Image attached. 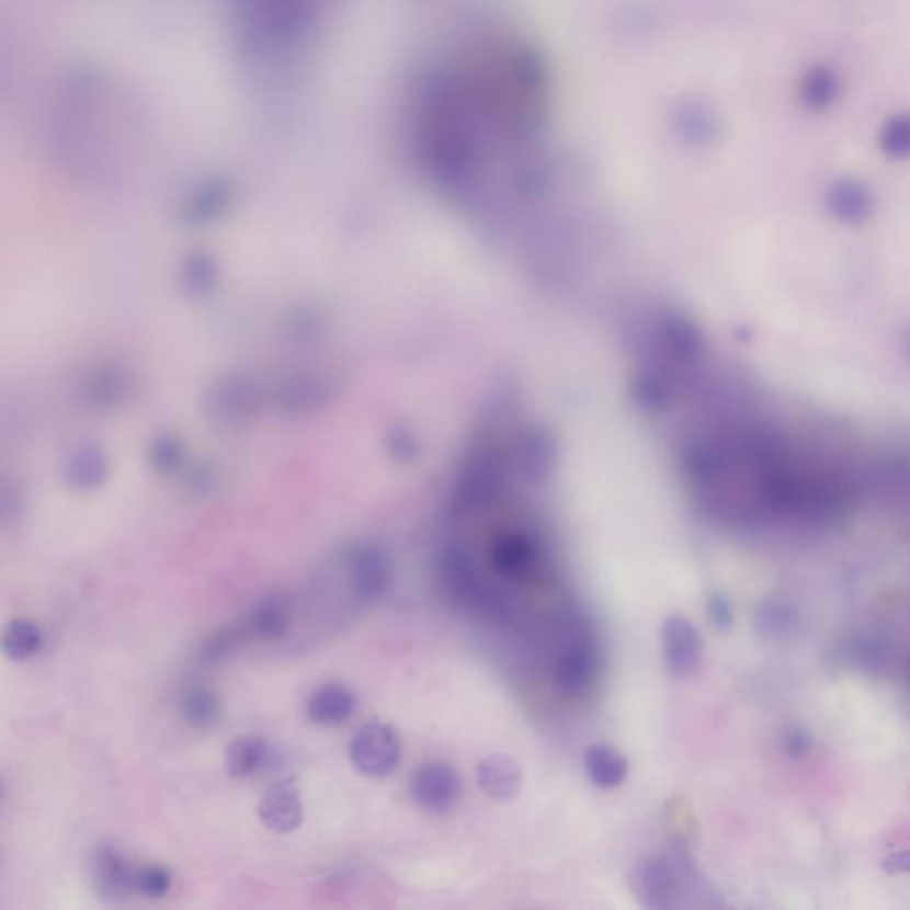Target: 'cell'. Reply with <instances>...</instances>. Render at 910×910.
<instances>
[{
  "label": "cell",
  "instance_id": "6da1fadb",
  "mask_svg": "<svg viewBox=\"0 0 910 910\" xmlns=\"http://www.w3.org/2000/svg\"><path fill=\"white\" fill-rule=\"evenodd\" d=\"M328 0H235L246 36L260 53H282L305 38Z\"/></svg>",
  "mask_w": 910,
  "mask_h": 910
},
{
  "label": "cell",
  "instance_id": "7a4b0ae2",
  "mask_svg": "<svg viewBox=\"0 0 910 910\" xmlns=\"http://www.w3.org/2000/svg\"><path fill=\"white\" fill-rule=\"evenodd\" d=\"M437 578L446 598L463 608L484 611L497 603L465 549L451 548L443 554L437 564Z\"/></svg>",
  "mask_w": 910,
  "mask_h": 910
},
{
  "label": "cell",
  "instance_id": "3957f363",
  "mask_svg": "<svg viewBox=\"0 0 910 910\" xmlns=\"http://www.w3.org/2000/svg\"><path fill=\"white\" fill-rule=\"evenodd\" d=\"M351 760L352 765L368 777L391 774L400 760L397 732L383 723L365 724L352 737Z\"/></svg>",
  "mask_w": 910,
  "mask_h": 910
},
{
  "label": "cell",
  "instance_id": "277c9868",
  "mask_svg": "<svg viewBox=\"0 0 910 910\" xmlns=\"http://www.w3.org/2000/svg\"><path fill=\"white\" fill-rule=\"evenodd\" d=\"M136 864L116 846H94L90 855V877L102 900L120 901L136 892Z\"/></svg>",
  "mask_w": 910,
  "mask_h": 910
},
{
  "label": "cell",
  "instance_id": "5b68a950",
  "mask_svg": "<svg viewBox=\"0 0 910 910\" xmlns=\"http://www.w3.org/2000/svg\"><path fill=\"white\" fill-rule=\"evenodd\" d=\"M683 873L669 858L648 857L635 866L634 891L648 909L662 910L676 907L678 891Z\"/></svg>",
  "mask_w": 910,
  "mask_h": 910
},
{
  "label": "cell",
  "instance_id": "8992f818",
  "mask_svg": "<svg viewBox=\"0 0 910 910\" xmlns=\"http://www.w3.org/2000/svg\"><path fill=\"white\" fill-rule=\"evenodd\" d=\"M600 672V651L592 638L580 635L569 644L555 666L557 689L569 697H580L591 690Z\"/></svg>",
  "mask_w": 910,
  "mask_h": 910
},
{
  "label": "cell",
  "instance_id": "52a82bcc",
  "mask_svg": "<svg viewBox=\"0 0 910 910\" xmlns=\"http://www.w3.org/2000/svg\"><path fill=\"white\" fill-rule=\"evenodd\" d=\"M411 795L414 803L428 811H446L459 798V774L455 772L454 766L443 761H431L418 766L411 777Z\"/></svg>",
  "mask_w": 910,
  "mask_h": 910
},
{
  "label": "cell",
  "instance_id": "ba28073f",
  "mask_svg": "<svg viewBox=\"0 0 910 910\" xmlns=\"http://www.w3.org/2000/svg\"><path fill=\"white\" fill-rule=\"evenodd\" d=\"M663 652L667 669L676 678L690 676L703 658V638L683 615H669L663 623Z\"/></svg>",
  "mask_w": 910,
  "mask_h": 910
},
{
  "label": "cell",
  "instance_id": "9c48e42d",
  "mask_svg": "<svg viewBox=\"0 0 910 910\" xmlns=\"http://www.w3.org/2000/svg\"><path fill=\"white\" fill-rule=\"evenodd\" d=\"M259 815L269 831L276 834L297 831L305 821V804L296 781L288 777L271 784L260 800Z\"/></svg>",
  "mask_w": 910,
  "mask_h": 910
},
{
  "label": "cell",
  "instance_id": "30bf717a",
  "mask_svg": "<svg viewBox=\"0 0 910 910\" xmlns=\"http://www.w3.org/2000/svg\"><path fill=\"white\" fill-rule=\"evenodd\" d=\"M352 585L363 601H377L391 585V564L379 548L360 546L349 554Z\"/></svg>",
  "mask_w": 910,
  "mask_h": 910
},
{
  "label": "cell",
  "instance_id": "8fae6325",
  "mask_svg": "<svg viewBox=\"0 0 910 910\" xmlns=\"http://www.w3.org/2000/svg\"><path fill=\"white\" fill-rule=\"evenodd\" d=\"M489 557L493 568L503 577H526L535 568L539 546L531 532L505 531L494 537Z\"/></svg>",
  "mask_w": 910,
  "mask_h": 910
},
{
  "label": "cell",
  "instance_id": "7c38bea8",
  "mask_svg": "<svg viewBox=\"0 0 910 910\" xmlns=\"http://www.w3.org/2000/svg\"><path fill=\"white\" fill-rule=\"evenodd\" d=\"M826 205L838 221L861 225L868 221L875 202L868 185L855 179H838L827 187Z\"/></svg>",
  "mask_w": 910,
  "mask_h": 910
},
{
  "label": "cell",
  "instance_id": "4fadbf2b",
  "mask_svg": "<svg viewBox=\"0 0 910 910\" xmlns=\"http://www.w3.org/2000/svg\"><path fill=\"white\" fill-rule=\"evenodd\" d=\"M357 699L349 686L340 683H328L319 686L310 695L306 704V714L311 723L322 726H337L348 723L352 714L356 712Z\"/></svg>",
  "mask_w": 910,
  "mask_h": 910
},
{
  "label": "cell",
  "instance_id": "5bb4252c",
  "mask_svg": "<svg viewBox=\"0 0 910 910\" xmlns=\"http://www.w3.org/2000/svg\"><path fill=\"white\" fill-rule=\"evenodd\" d=\"M843 84L831 66L815 65L800 77L797 94L809 113H827L840 100Z\"/></svg>",
  "mask_w": 910,
  "mask_h": 910
},
{
  "label": "cell",
  "instance_id": "9a60e30c",
  "mask_svg": "<svg viewBox=\"0 0 910 910\" xmlns=\"http://www.w3.org/2000/svg\"><path fill=\"white\" fill-rule=\"evenodd\" d=\"M477 781L484 794L502 803L516 798L523 786V775L516 761L502 754L488 755L480 761Z\"/></svg>",
  "mask_w": 910,
  "mask_h": 910
},
{
  "label": "cell",
  "instance_id": "2e32d148",
  "mask_svg": "<svg viewBox=\"0 0 910 910\" xmlns=\"http://www.w3.org/2000/svg\"><path fill=\"white\" fill-rule=\"evenodd\" d=\"M274 755L276 754H274L273 747L269 746L265 738L254 737V735L237 738L226 747V772L239 780L259 774L260 770L273 763Z\"/></svg>",
  "mask_w": 910,
  "mask_h": 910
},
{
  "label": "cell",
  "instance_id": "e0dca14e",
  "mask_svg": "<svg viewBox=\"0 0 910 910\" xmlns=\"http://www.w3.org/2000/svg\"><path fill=\"white\" fill-rule=\"evenodd\" d=\"M291 626V606L282 594H265L254 601L246 619V628L263 640H277Z\"/></svg>",
  "mask_w": 910,
  "mask_h": 910
},
{
  "label": "cell",
  "instance_id": "ac0fdd59",
  "mask_svg": "<svg viewBox=\"0 0 910 910\" xmlns=\"http://www.w3.org/2000/svg\"><path fill=\"white\" fill-rule=\"evenodd\" d=\"M585 772L589 780L600 788H617L628 777L629 761L615 747L608 743H596L587 749Z\"/></svg>",
  "mask_w": 910,
  "mask_h": 910
},
{
  "label": "cell",
  "instance_id": "d6986e66",
  "mask_svg": "<svg viewBox=\"0 0 910 910\" xmlns=\"http://www.w3.org/2000/svg\"><path fill=\"white\" fill-rule=\"evenodd\" d=\"M180 712L194 728H212L221 718V701L208 686H191L180 699Z\"/></svg>",
  "mask_w": 910,
  "mask_h": 910
},
{
  "label": "cell",
  "instance_id": "ffe728a7",
  "mask_svg": "<svg viewBox=\"0 0 910 910\" xmlns=\"http://www.w3.org/2000/svg\"><path fill=\"white\" fill-rule=\"evenodd\" d=\"M43 644L42 629L33 621L14 619L2 634V649L14 662H24L39 651Z\"/></svg>",
  "mask_w": 910,
  "mask_h": 910
},
{
  "label": "cell",
  "instance_id": "44dd1931",
  "mask_svg": "<svg viewBox=\"0 0 910 910\" xmlns=\"http://www.w3.org/2000/svg\"><path fill=\"white\" fill-rule=\"evenodd\" d=\"M878 148L887 159H910V113L887 117L878 130Z\"/></svg>",
  "mask_w": 910,
  "mask_h": 910
},
{
  "label": "cell",
  "instance_id": "7402d4cb",
  "mask_svg": "<svg viewBox=\"0 0 910 910\" xmlns=\"http://www.w3.org/2000/svg\"><path fill=\"white\" fill-rule=\"evenodd\" d=\"M173 886V875L170 869L160 864H141L136 872V892L148 898H162L170 892Z\"/></svg>",
  "mask_w": 910,
  "mask_h": 910
},
{
  "label": "cell",
  "instance_id": "603a6c76",
  "mask_svg": "<svg viewBox=\"0 0 910 910\" xmlns=\"http://www.w3.org/2000/svg\"><path fill=\"white\" fill-rule=\"evenodd\" d=\"M240 638H242V632L239 628H225L221 632H217V634L212 635L207 642H205L203 658L207 662L225 660L226 657H230L231 652L237 649Z\"/></svg>",
  "mask_w": 910,
  "mask_h": 910
},
{
  "label": "cell",
  "instance_id": "cb8c5ba5",
  "mask_svg": "<svg viewBox=\"0 0 910 910\" xmlns=\"http://www.w3.org/2000/svg\"><path fill=\"white\" fill-rule=\"evenodd\" d=\"M709 617L718 628H728L731 625L732 614L728 598L723 594H714L708 601Z\"/></svg>",
  "mask_w": 910,
  "mask_h": 910
},
{
  "label": "cell",
  "instance_id": "d4e9b609",
  "mask_svg": "<svg viewBox=\"0 0 910 910\" xmlns=\"http://www.w3.org/2000/svg\"><path fill=\"white\" fill-rule=\"evenodd\" d=\"M883 869L887 875H903L910 873V849L900 850L887 855L883 861Z\"/></svg>",
  "mask_w": 910,
  "mask_h": 910
}]
</instances>
